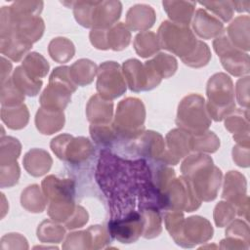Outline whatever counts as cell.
<instances>
[{
    "mask_svg": "<svg viewBox=\"0 0 250 250\" xmlns=\"http://www.w3.org/2000/svg\"><path fill=\"white\" fill-rule=\"evenodd\" d=\"M97 181L108 199L109 223L144 228L146 210L166 209L164 193L155 187L151 170L144 159L125 160L104 149L100 154Z\"/></svg>",
    "mask_w": 250,
    "mask_h": 250,
    "instance_id": "1",
    "label": "cell"
},
{
    "mask_svg": "<svg viewBox=\"0 0 250 250\" xmlns=\"http://www.w3.org/2000/svg\"><path fill=\"white\" fill-rule=\"evenodd\" d=\"M212 159L207 155H190L182 166L184 177L193 183L192 188L197 197L210 201L217 195V190L221 183L222 173L217 167L214 171Z\"/></svg>",
    "mask_w": 250,
    "mask_h": 250,
    "instance_id": "2",
    "label": "cell"
},
{
    "mask_svg": "<svg viewBox=\"0 0 250 250\" xmlns=\"http://www.w3.org/2000/svg\"><path fill=\"white\" fill-rule=\"evenodd\" d=\"M159 46L181 57L182 60L188 57L197 40L188 24L163 21L158 30Z\"/></svg>",
    "mask_w": 250,
    "mask_h": 250,
    "instance_id": "3",
    "label": "cell"
},
{
    "mask_svg": "<svg viewBox=\"0 0 250 250\" xmlns=\"http://www.w3.org/2000/svg\"><path fill=\"white\" fill-rule=\"evenodd\" d=\"M208 110L216 121L222 120L233 107V88L230 78L224 73L213 75L207 85Z\"/></svg>",
    "mask_w": 250,
    "mask_h": 250,
    "instance_id": "4",
    "label": "cell"
},
{
    "mask_svg": "<svg viewBox=\"0 0 250 250\" xmlns=\"http://www.w3.org/2000/svg\"><path fill=\"white\" fill-rule=\"evenodd\" d=\"M204 99L198 95L186 97L179 104L177 124L185 132L195 135L204 133L209 127L210 120L204 110Z\"/></svg>",
    "mask_w": 250,
    "mask_h": 250,
    "instance_id": "5",
    "label": "cell"
},
{
    "mask_svg": "<svg viewBox=\"0 0 250 250\" xmlns=\"http://www.w3.org/2000/svg\"><path fill=\"white\" fill-rule=\"evenodd\" d=\"M97 90L105 99L117 98L126 91V84L115 62H105L100 65Z\"/></svg>",
    "mask_w": 250,
    "mask_h": 250,
    "instance_id": "6",
    "label": "cell"
},
{
    "mask_svg": "<svg viewBox=\"0 0 250 250\" xmlns=\"http://www.w3.org/2000/svg\"><path fill=\"white\" fill-rule=\"evenodd\" d=\"M223 27V23L215 17L210 16L206 11L199 9L196 12V16L193 21V28L200 37L209 39L220 34Z\"/></svg>",
    "mask_w": 250,
    "mask_h": 250,
    "instance_id": "7",
    "label": "cell"
},
{
    "mask_svg": "<svg viewBox=\"0 0 250 250\" xmlns=\"http://www.w3.org/2000/svg\"><path fill=\"white\" fill-rule=\"evenodd\" d=\"M23 164L30 175L38 177L49 171L52 159L46 151L41 149H32L25 154Z\"/></svg>",
    "mask_w": 250,
    "mask_h": 250,
    "instance_id": "8",
    "label": "cell"
},
{
    "mask_svg": "<svg viewBox=\"0 0 250 250\" xmlns=\"http://www.w3.org/2000/svg\"><path fill=\"white\" fill-rule=\"evenodd\" d=\"M89 104L95 106L97 109L88 108V119L95 125L106 124L110 121L112 114V103L109 101H104L99 98L98 95L91 98ZM89 107V106H88Z\"/></svg>",
    "mask_w": 250,
    "mask_h": 250,
    "instance_id": "9",
    "label": "cell"
},
{
    "mask_svg": "<svg viewBox=\"0 0 250 250\" xmlns=\"http://www.w3.org/2000/svg\"><path fill=\"white\" fill-rule=\"evenodd\" d=\"M96 64L89 60H79L69 67L72 80L79 85H85L92 82L96 74Z\"/></svg>",
    "mask_w": 250,
    "mask_h": 250,
    "instance_id": "10",
    "label": "cell"
},
{
    "mask_svg": "<svg viewBox=\"0 0 250 250\" xmlns=\"http://www.w3.org/2000/svg\"><path fill=\"white\" fill-rule=\"evenodd\" d=\"M135 50L143 58L149 57L160 48L157 37L152 32L140 33L135 38Z\"/></svg>",
    "mask_w": 250,
    "mask_h": 250,
    "instance_id": "11",
    "label": "cell"
},
{
    "mask_svg": "<svg viewBox=\"0 0 250 250\" xmlns=\"http://www.w3.org/2000/svg\"><path fill=\"white\" fill-rule=\"evenodd\" d=\"M1 115H2V120L11 129H16V130L21 129L26 125L28 121V118L26 117H18V116L28 115L27 108L24 104H21L20 107H16V114H15V108H11L7 106V109H6L3 106Z\"/></svg>",
    "mask_w": 250,
    "mask_h": 250,
    "instance_id": "12",
    "label": "cell"
},
{
    "mask_svg": "<svg viewBox=\"0 0 250 250\" xmlns=\"http://www.w3.org/2000/svg\"><path fill=\"white\" fill-rule=\"evenodd\" d=\"M35 62H36V53H31L23 61L22 67L27 71L32 69L31 72L27 74L34 79L39 77H44L49 70L48 62L45 61V59L41 55H39L37 63Z\"/></svg>",
    "mask_w": 250,
    "mask_h": 250,
    "instance_id": "13",
    "label": "cell"
},
{
    "mask_svg": "<svg viewBox=\"0 0 250 250\" xmlns=\"http://www.w3.org/2000/svg\"><path fill=\"white\" fill-rule=\"evenodd\" d=\"M49 52H50V55L53 60H55L59 62H64L73 57L74 47H73V44L69 40L64 38L62 48L59 49V48L55 47L54 45L50 44Z\"/></svg>",
    "mask_w": 250,
    "mask_h": 250,
    "instance_id": "14",
    "label": "cell"
}]
</instances>
